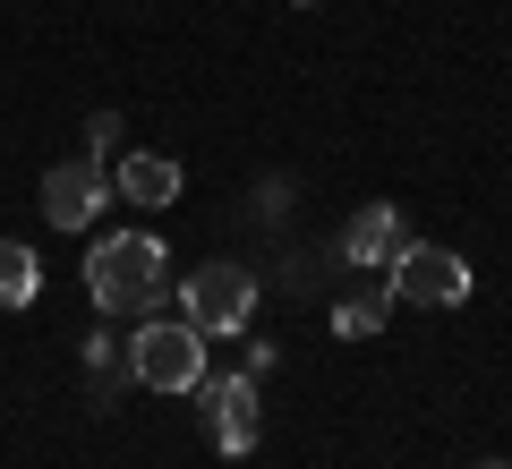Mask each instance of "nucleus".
Returning <instances> with one entry per match:
<instances>
[{
    "label": "nucleus",
    "mask_w": 512,
    "mask_h": 469,
    "mask_svg": "<svg viewBox=\"0 0 512 469\" xmlns=\"http://www.w3.org/2000/svg\"><path fill=\"white\" fill-rule=\"evenodd\" d=\"M163 282H171L163 231H103L86 248V299L103 307V316H154Z\"/></svg>",
    "instance_id": "obj_1"
},
{
    "label": "nucleus",
    "mask_w": 512,
    "mask_h": 469,
    "mask_svg": "<svg viewBox=\"0 0 512 469\" xmlns=\"http://www.w3.org/2000/svg\"><path fill=\"white\" fill-rule=\"evenodd\" d=\"M128 376L154 384V393H197L205 384V333L188 316H146L128 333Z\"/></svg>",
    "instance_id": "obj_2"
},
{
    "label": "nucleus",
    "mask_w": 512,
    "mask_h": 469,
    "mask_svg": "<svg viewBox=\"0 0 512 469\" xmlns=\"http://www.w3.org/2000/svg\"><path fill=\"white\" fill-rule=\"evenodd\" d=\"M180 316L205 333V342H222V333H239L256 316V273L248 265H197V273H180Z\"/></svg>",
    "instance_id": "obj_3"
},
{
    "label": "nucleus",
    "mask_w": 512,
    "mask_h": 469,
    "mask_svg": "<svg viewBox=\"0 0 512 469\" xmlns=\"http://www.w3.org/2000/svg\"><path fill=\"white\" fill-rule=\"evenodd\" d=\"M384 273H393L384 290H393L402 307H461V299H470V256H461V248H427V239H410Z\"/></svg>",
    "instance_id": "obj_4"
},
{
    "label": "nucleus",
    "mask_w": 512,
    "mask_h": 469,
    "mask_svg": "<svg viewBox=\"0 0 512 469\" xmlns=\"http://www.w3.org/2000/svg\"><path fill=\"white\" fill-rule=\"evenodd\" d=\"M197 410H205V444H214L222 461H248L256 435H265V410H256V376L248 367H239V376H205Z\"/></svg>",
    "instance_id": "obj_5"
},
{
    "label": "nucleus",
    "mask_w": 512,
    "mask_h": 469,
    "mask_svg": "<svg viewBox=\"0 0 512 469\" xmlns=\"http://www.w3.org/2000/svg\"><path fill=\"white\" fill-rule=\"evenodd\" d=\"M103 205H111V180L94 163H52L43 171V222H52V231H86Z\"/></svg>",
    "instance_id": "obj_6"
},
{
    "label": "nucleus",
    "mask_w": 512,
    "mask_h": 469,
    "mask_svg": "<svg viewBox=\"0 0 512 469\" xmlns=\"http://www.w3.org/2000/svg\"><path fill=\"white\" fill-rule=\"evenodd\" d=\"M410 248V222H402V205H359V214H350V231H342V256L359 273H376V265H393V256Z\"/></svg>",
    "instance_id": "obj_7"
},
{
    "label": "nucleus",
    "mask_w": 512,
    "mask_h": 469,
    "mask_svg": "<svg viewBox=\"0 0 512 469\" xmlns=\"http://www.w3.org/2000/svg\"><path fill=\"white\" fill-rule=\"evenodd\" d=\"M111 188H120L128 205H180L188 171L171 163V154H120V171H111Z\"/></svg>",
    "instance_id": "obj_8"
},
{
    "label": "nucleus",
    "mask_w": 512,
    "mask_h": 469,
    "mask_svg": "<svg viewBox=\"0 0 512 469\" xmlns=\"http://www.w3.org/2000/svg\"><path fill=\"white\" fill-rule=\"evenodd\" d=\"M384 316H393V290H350V299H333V333L342 342H376Z\"/></svg>",
    "instance_id": "obj_9"
},
{
    "label": "nucleus",
    "mask_w": 512,
    "mask_h": 469,
    "mask_svg": "<svg viewBox=\"0 0 512 469\" xmlns=\"http://www.w3.org/2000/svg\"><path fill=\"white\" fill-rule=\"evenodd\" d=\"M86 376H94V393H120V384H137L128 376V333H86Z\"/></svg>",
    "instance_id": "obj_10"
},
{
    "label": "nucleus",
    "mask_w": 512,
    "mask_h": 469,
    "mask_svg": "<svg viewBox=\"0 0 512 469\" xmlns=\"http://www.w3.org/2000/svg\"><path fill=\"white\" fill-rule=\"evenodd\" d=\"M35 290H43L35 248H26V239H0V307H26Z\"/></svg>",
    "instance_id": "obj_11"
},
{
    "label": "nucleus",
    "mask_w": 512,
    "mask_h": 469,
    "mask_svg": "<svg viewBox=\"0 0 512 469\" xmlns=\"http://www.w3.org/2000/svg\"><path fill=\"white\" fill-rule=\"evenodd\" d=\"M111 145H120V120H111V111H94V120H86V154H111Z\"/></svg>",
    "instance_id": "obj_12"
},
{
    "label": "nucleus",
    "mask_w": 512,
    "mask_h": 469,
    "mask_svg": "<svg viewBox=\"0 0 512 469\" xmlns=\"http://www.w3.org/2000/svg\"><path fill=\"white\" fill-rule=\"evenodd\" d=\"M274 367H282V342H248V376H256V384L274 376Z\"/></svg>",
    "instance_id": "obj_13"
},
{
    "label": "nucleus",
    "mask_w": 512,
    "mask_h": 469,
    "mask_svg": "<svg viewBox=\"0 0 512 469\" xmlns=\"http://www.w3.org/2000/svg\"><path fill=\"white\" fill-rule=\"evenodd\" d=\"M478 469H512V461H478Z\"/></svg>",
    "instance_id": "obj_14"
},
{
    "label": "nucleus",
    "mask_w": 512,
    "mask_h": 469,
    "mask_svg": "<svg viewBox=\"0 0 512 469\" xmlns=\"http://www.w3.org/2000/svg\"><path fill=\"white\" fill-rule=\"evenodd\" d=\"M299 9H316V0H299Z\"/></svg>",
    "instance_id": "obj_15"
}]
</instances>
